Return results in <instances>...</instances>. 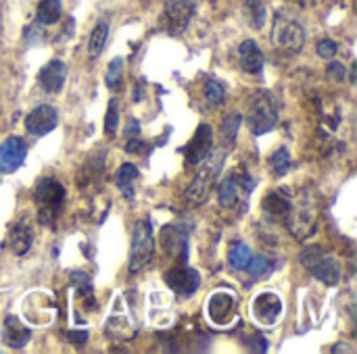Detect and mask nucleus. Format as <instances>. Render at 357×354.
<instances>
[{
  "label": "nucleus",
  "mask_w": 357,
  "mask_h": 354,
  "mask_svg": "<svg viewBox=\"0 0 357 354\" xmlns=\"http://www.w3.org/2000/svg\"><path fill=\"white\" fill-rule=\"evenodd\" d=\"M207 313H209V319L215 323V325H228L234 315H236V298L232 292H213L209 303H207Z\"/></svg>",
  "instance_id": "4468645a"
},
{
  "label": "nucleus",
  "mask_w": 357,
  "mask_h": 354,
  "mask_svg": "<svg viewBox=\"0 0 357 354\" xmlns=\"http://www.w3.org/2000/svg\"><path fill=\"white\" fill-rule=\"evenodd\" d=\"M33 202L38 207V219L46 227H54L61 209L65 204V188L56 177H40L33 190Z\"/></svg>",
  "instance_id": "f257e3e1"
},
{
  "label": "nucleus",
  "mask_w": 357,
  "mask_h": 354,
  "mask_svg": "<svg viewBox=\"0 0 357 354\" xmlns=\"http://www.w3.org/2000/svg\"><path fill=\"white\" fill-rule=\"evenodd\" d=\"M138 179V169L132 165V163H126V165H121L119 169H117V173H115V184H117V188L121 190V194L126 196V198H134V182Z\"/></svg>",
  "instance_id": "4be33fe9"
},
{
  "label": "nucleus",
  "mask_w": 357,
  "mask_h": 354,
  "mask_svg": "<svg viewBox=\"0 0 357 354\" xmlns=\"http://www.w3.org/2000/svg\"><path fill=\"white\" fill-rule=\"evenodd\" d=\"M333 353H351V348H345V346H335Z\"/></svg>",
  "instance_id": "58836bf2"
},
{
  "label": "nucleus",
  "mask_w": 357,
  "mask_h": 354,
  "mask_svg": "<svg viewBox=\"0 0 357 354\" xmlns=\"http://www.w3.org/2000/svg\"><path fill=\"white\" fill-rule=\"evenodd\" d=\"M238 58H241V69L249 75H259L264 69V54L259 46L253 40H245L238 46Z\"/></svg>",
  "instance_id": "f3484780"
},
{
  "label": "nucleus",
  "mask_w": 357,
  "mask_h": 354,
  "mask_svg": "<svg viewBox=\"0 0 357 354\" xmlns=\"http://www.w3.org/2000/svg\"><path fill=\"white\" fill-rule=\"evenodd\" d=\"M117 127H119V100L113 98L107 106V113H105V134L115 136Z\"/></svg>",
  "instance_id": "c756f323"
},
{
  "label": "nucleus",
  "mask_w": 357,
  "mask_h": 354,
  "mask_svg": "<svg viewBox=\"0 0 357 354\" xmlns=\"http://www.w3.org/2000/svg\"><path fill=\"white\" fill-rule=\"evenodd\" d=\"M245 19L247 23L253 27V29H261L266 25V17H268V10H266V4L264 0H247L245 2Z\"/></svg>",
  "instance_id": "b1692460"
},
{
  "label": "nucleus",
  "mask_w": 357,
  "mask_h": 354,
  "mask_svg": "<svg viewBox=\"0 0 357 354\" xmlns=\"http://www.w3.org/2000/svg\"><path fill=\"white\" fill-rule=\"evenodd\" d=\"M27 156V144L23 138L10 136L0 144V173H15Z\"/></svg>",
  "instance_id": "2eb2a0df"
},
{
  "label": "nucleus",
  "mask_w": 357,
  "mask_h": 354,
  "mask_svg": "<svg viewBox=\"0 0 357 354\" xmlns=\"http://www.w3.org/2000/svg\"><path fill=\"white\" fill-rule=\"evenodd\" d=\"M134 136H140V123L136 119H130L126 127V138H134Z\"/></svg>",
  "instance_id": "4c0bfd02"
},
{
  "label": "nucleus",
  "mask_w": 357,
  "mask_h": 354,
  "mask_svg": "<svg viewBox=\"0 0 357 354\" xmlns=\"http://www.w3.org/2000/svg\"><path fill=\"white\" fill-rule=\"evenodd\" d=\"M155 255V236L149 219H142L136 223L132 232V246H130V271L138 273L144 267L151 265Z\"/></svg>",
  "instance_id": "20e7f679"
},
{
  "label": "nucleus",
  "mask_w": 357,
  "mask_h": 354,
  "mask_svg": "<svg viewBox=\"0 0 357 354\" xmlns=\"http://www.w3.org/2000/svg\"><path fill=\"white\" fill-rule=\"evenodd\" d=\"M165 284L178 294V296H192L199 286H201V275L197 269L188 267V265H176L174 269H169L165 273Z\"/></svg>",
  "instance_id": "9b49d317"
},
{
  "label": "nucleus",
  "mask_w": 357,
  "mask_h": 354,
  "mask_svg": "<svg viewBox=\"0 0 357 354\" xmlns=\"http://www.w3.org/2000/svg\"><path fill=\"white\" fill-rule=\"evenodd\" d=\"M224 159H226V152L224 150H218L211 159L207 156L205 165L199 169L197 177L192 179L190 188H188V200L192 204H203L218 179V175L222 173V165H224Z\"/></svg>",
  "instance_id": "39448f33"
},
{
  "label": "nucleus",
  "mask_w": 357,
  "mask_h": 354,
  "mask_svg": "<svg viewBox=\"0 0 357 354\" xmlns=\"http://www.w3.org/2000/svg\"><path fill=\"white\" fill-rule=\"evenodd\" d=\"M278 123V102L276 96L268 90H257L247 104V125L251 134L264 136L272 131Z\"/></svg>",
  "instance_id": "f03ea898"
},
{
  "label": "nucleus",
  "mask_w": 357,
  "mask_h": 354,
  "mask_svg": "<svg viewBox=\"0 0 357 354\" xmlns=\"http://www.w3.org/2000/svg\"><path fill=\"white\" fill-rule=\"evenodd\" d=\"M65 79H67V67H65V63L59 61V58L48 61V63L40 69V73H38V83H40L42 90L48 92V94L61 92L63 86H65Z\"/></svg>",
  "instance_id": "dca6fc26"
},
{
  "label": "nucleus",
  "mask_w": 357,
  "mask_h": 354,
  "mask_svg": "<svg viewBox=\"0 0 357 354\" xmlns=\"http://www.w3.org/2000/svg\"><path fill=\"white\" fill-rule=\"evenodd\" d=\"M337 50H339V46H337V42H333V40H322V42L318 44V54H320L322 58H333V56L337 54Z\"/></svg>",
  "instance_id": "473e14b6"
},
{
  "label": "nucleus",
  "mask_w": 357,
  "mask_h": 354,
  "mask_svg": "<svg viewBox=\"0 0 357 354\" xmlns=\"http://www.w3.org/2000/svg\"><path fill=\"white\" fill-rule=\"evenodd\" d=\"M261 207H264V213H266L268 219H272V221H282V219H289L293 202H291V198H287V196L280 194V192H270V194L264 198V204H261Z\"/></svg>",
  "instance_id": "6ab92c4d"
},
{
  "label": "nucleus",
  "mask_w": 357,
  "mask_h": 354,
  "mask_svg": "<svg viewBox=\"0 0 357 354\" xmlns=\"http://www.w3.org/2000/svg\"><path fill=\"white\" fill-rule=\"evenodd\" d=\"M247 271L251 273V277L259 280V277H264V275L274 271V261H270L266 257H253L249 267H247Z\"/></svg>",
  "instance_id": "7c9ffc66"
},
{
  "label": "nucleus",
  "mask_w": 357,
  "mask_h": 354,
  "mask_svg": "<svg viewBox=\"0 0 357 354\" xmlns=\"http://www.w3.org/2000/svg\"><path fill=\"white\" fill-rule=\"evenodd\" d=\"M56 125H59V113H56L54 106H48V104L36 106L25 117V129H27V134H31L36 138H42V136L50 134Z\"/></svg>",
  "instance_id": "ddd939ff"
},
{
  "label": "nucleus",
  "mask_w": 357,
  "mask_h": 354,
  "mask_svg": "<svg viewBox=\"0 0 357 354\" xmlns=\"http://www.w3.org/2000/svg\"><path fill=\"white\" fill-rule=\"evenodd\" d=\"M126 150H128V152H132V154H142V152L146 150V142L130 138V142L126 144Z\"/></svg>",
  "instance_id": "c9c22d12"
},
{
  "label": "nucleus",
  "mask_w": 357,
  "mask_h": 354,
  "mask_svg": "<svg viewBox=\"0 0 357 354\" xmlns=\"http://www.w3.org/2000/svg\"><path fill=\"white\" fill-rule=\"evenodd\" d=\"M161 248L178 259V265H186L188 261V230L182 225H165L159 236Z\"/></svg>",
  "instance_id": "9d476101"
},
{
  "label": "nucleus",
  "mask_w": 357,
  "mask_h": 354,
  "mask_svg": "<svg viewBox=\"0 0 357 354\" xmlns=\"http://www.w3.org/2000/svg\"><path fill=\"white\" fill-rule=\"evenodd\" d=\"M272 42L287 52H299L305 44V29L303 25L287 15H276L274 29H272Z\"/></svg>",
  "instance_id": "423d86ee"
},
{
  "label": "nucleus",
  "mask_w": 357,
  "mask_h": 354,
  "mask_svg": "<svg viewBox=\"0 0 357 354\" xmlns=\"http://www.w3.org/2000/svg\"><path fill=\"white\" fill-rule=\"evenodd\" d=\"M2 338H4V344H6V346H10V348L17 351V348H23V346L29 342L31 332H29V328H25V325L19 321V317L8 315V317L4 319Z\"/></svg>",
  "instance_id": "a211bd4d"
},
{
  "label": "nucleus",
  "mask_w": 357,
  "mask_h": 354,
  "mask_svg": "<svg viewBox=\"0 0 357 354\" xmlns=\"http://www.w3.org/2000/svg\"><path fill=\"white\" fill-rule=\"evenodd\" d=\"M107 38H109V19L102 17V19L96 21V25L92 27V31L88 35V54H90V58H96L102 52V48L107 44Z\"/></svg>",
  "instance_id": "412c9836"
},
{
  "label": "nucleus",
  "mask_w": 357,
  "mask_h": 354,
  "mask_svg": "<svg viewBox=\"0 0 357 354\" xmlns=\"http://www.w3.org/2000/svg\"><path fill=\"white\" fill-rule=\"evenodd\" d=\"M251 313H253V319L259 323V325H266V328H272L278 323L280 315H282V300L278 294L274 292H261L253 298L251 303Z\"/></svg>",
  "instance_id": "1a4fd4ad"
},
{
  "label": "nucleus",
  "mask_w": 357,
  "mask_h": 354,
  "mask_svg": "<svg viewBox=\"0 0 357 354\" xmlns=\"http://www.w3.org/2000/svg\"><path fill=\"white\" fill-rule=\"evenodd\" d=\"M253 188H255V179H253L245 169H236L234 173L226 175L224 182H222L220 188H218L220 204H222L224 209H232V207L238 202L241 194L247 196Z\"/></svg>",
  "instance_id": "0eeeda50"
},
{
  "label": "nucleus",
  "mask_w": 357,
  "mask_h": 354,
  "mask_svg": "<svg viewBox=\"0 0 357 354\" xmlns=\"http://www.w3.org/2000/svg\"><path fill=\"white\" fill-rule=\"evenodd\" d=\"M211 148H213V129H211V125L201 123V125L197 127L192 140H190L188 146L184 148L186 163H188V165H199V163H203V161L211 154Z\"/></svg>",
  "instance_id": "f8f14e48"
},
{
  "label": "nucleus",
  "mask_w": 357,
  "mask_h": 354,
  "mask_svg": "<svg viewBox=\"0 0 357 354\" xmlns=\"http://www.w3.org/2000/svg\"><path fill=\"white\" fill-rule=\"evenodd\" d=\"M270 165H272L274 173H278V175H287V173H289V169H291V165H293L289 148H284V146H282V148H278V150L272 154Z\"/></svg>",
  "instance_id": "c85d7f7f"
},
{
  "label": "nucleus",
  "mask_w": 357,
  "mask_h": 354,
  "mask_svg": "<svg viewBox=\"0 0 357 354\" xmlns=\"http://www.w3.org/2000/svg\"><path fill=\"white\" fill-rule=\"evenodd\" d=\"M67 338H69L71 344H75L77 348H82V346L88 342V332H75V330H73V332L67 334Z\"/></svg>",
  "instance_id": "f704fd0d"
},
{
  "label": "nucleus",
  "mask_w": 357,
  "mask_h": 354,
  "mask_svg": "<svg viewBox=\"0 0 357 354\" xmlns=\"http://www.w3.org/2000/svg\"><path fill=\"white\" fill-rule=\"evenodd\" d=\"M247 342H249V348H251V351H257V353H266V351H268V342H266V338L259 336V334L251 336Z\"/></svg>",
  "instance_id": "72a5a7b5"
},
{
  "label": "nucleus",
  "mask_w": 357,
  "mask_h": 354,
  "mask_svg": "<svg viewBox=\"0 0 357 354\" xmlns=\"http://www.w3.org/2000/svg\"><path fill=\"white\" fill-rule=\"evenodd\" d=\"M71 284L75 286L77 296H88V294H92V282H90V277H88L84 271H73V273H71Z\"/></svg>",
  "instance_id": "2f4dec72"
},
{
  "label": "nucleus",
  "mask_w": 357,
  "mask_h": 354,
  "mask_svg": "<svg viewBox=\"0 0 357 354\" xmlns=\"http://www.w3.org/2000/svg\"><path fill=\"white\" fill-rule=\"evenodd\" d=\"M123 71H126V63L121 56H115L111 63H109V69H107V75H105V83L109 90H119L121 83H123Z\"/></svg>",
  "instance_id": "a878e982"
},
{
  "label": "nucleus",
  "mask_w": 357,
  "mask_h": 354,
  "mask_svg": "<svg viewBox=\"0 0 357 354\" xmlns=\"http://www.w3.org/2000/svg\"><path fill=\"white\" fill-rule=\"evenodd\" d=\"M328 75L335 79H343L345 77V67L341 63H331L328 65Z\"/></svg>",
  "instance_id": "e433bc0d"
},
{
  "label": "nucleus",
  "mask_w": 357,
  "mask_h": 354,
  "mask_svg": "<svg viewBox=\"0 0 357 354\" xmlns=\"http://www.w3.org/2000/svg\"><path fill=\"white\" fill-rule=\"evenodd\" d=\"M31 242H33V230L25 223V221H19L10 227L8 232V246L15 255L23 257L29 248H31Z\"/></svg>",
  "instance_id": "aec40b11"
},
{
  "label": "nucleus",
  "mask_w": 357,
  "mask_h": 354,
  "mask_svg": "<svg viewBox=\"0 0 357 354\" xmlns=\"http://www.w3.org/2000/svg\"><path fill=\"white\" fill-rule=\"evenodd\" d=\"M301 263L316 280L324 282L326 286H337L341 282V275H343L341 263L335 257L324 255V250L320 246L305 248L301 252Z\"/></svg>",
  "instance_id": "7ed1b4c3"
},
{
  "label": "nucleus",
  "mask_w": 357,
  "mask_h": 354,
  "mask_svg": "<svg viewBox=\"0 0 357 354\" xmlns=\"http://www.w3.org/2000/svg\"><path fill=\"white\" fill-rule=\"evenodd\" d=\"M61 10H63L61 0H40L38 10H36V19L42 25H52L61 19Z\"/></svg>",
  "instance_id": "393cba45"
},
{
  "label": "nucleus",
  "mask_w": 357,
  "mask_h": 354,
  "mask_svg": "<svg viewBox=\"0 0 357 354\" xmlns=\"http://www.w3.org/2000/svg\"><path fill=\"white\" fill-rule=\"evenodd\" d=\"M253 255H251V248L243 242H234L228 250V265L234 269V271H247L249 263H251Z\"/></svg>",
  "instance_id": "5701e85b"
},
{
  "label": "nucleus",
  "mask_w": 357,
  "mask_h": 354,
  "mask_svg": "<svg viewBox=\"0 0 357 354\" xmlns=\"http://www.w3.org/2000/svg\"><path fill=\"white\" fill-rule=\"evenodd\" d=\"M197 0H167L163 8V27L169 35H180L195 17Z\"/></svg>",
  "instance_id": "6e6552de"
},
{
  "label": "nucleus",
  "mask_w": 357,
  "mask_h": 354,
  "mask_svg": "<svg viewBox=\"0 0 357 354\" xmlns=\"http://www.w3.org/2000/svg\"><path fill=\"white\" fill-rule=\"evenodd\" d=\"M205 96H207L209 104L220 106V104L226 102V88L215 77H209L207 83H205Z\"/></svg>",
  "instance_id": "cd10ccee"
},
{
  "label": "nucleus",
  "mask_w": 357,
  "mask_h": 354,
  "mask_svg": "<svg viewBox=\"0 0 357 354\" xmlns=\"http://www.w3.org/2000/svg\"><path fill=\"white\" fill-rule=\"evenodd\" d=\"M241 123H243V117H241V113H236V111H232V113H228V115L224 117V123H222V138H224L228 144H234V142H236Z\"/></svg>",
  "instance_id": "bb28decb"
}]
</instances>
